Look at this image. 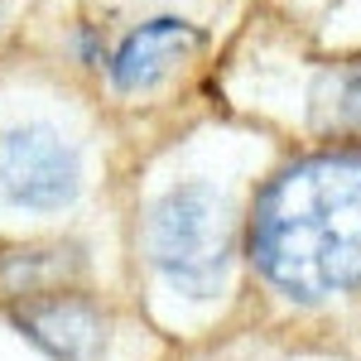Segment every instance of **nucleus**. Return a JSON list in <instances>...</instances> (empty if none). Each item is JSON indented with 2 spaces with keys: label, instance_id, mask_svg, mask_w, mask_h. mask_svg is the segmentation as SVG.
Wrapping results in <instances>:
<instances>
[{
  "label": "nucleus",
  "instance_id": "obj_1",
  "mask_svg": "<svg viewBox=\"0 0 361 361\" xmlns=\"http://www.w3.org/2000/svg\"><path fill=\"white\" fill-rule=\"evenodd\" d=\"M250 260L289 299H333L361 284V149L279 169L250 212Z\"/></svg>",
  "mask_w": 361,
  "mask_h": 361
},
{
  "label": "nucleus",
  "instance_id": "obj_2",
  "mask_svg": "<svg viewBox=\"0 0 361 361\" xmlns=\"http://www.w3.org/2000/svg\"><path fill=\"white\" fill-rule=\"evenodd\" d=\"M145 250L169 289L183 299H212L226 284L236 250V207L217 183H173L145 217Z\"/></svg>",
  "mask_w": 361,
  "mask_h": 361
},
{
  "label": "nucleus",
  "instance_id": "obj_3",
  "mask_svg": "<svg viewBox=\"0 0 361 361\" xmlns=\"http://www.w3.org/2000/svg\"><path fill=\"white\" fill-rule=\"evenodd\" d=\"M82 193L78 145L44 126L25 121L0 135V202L15 212H63Z\"/></svg>",
  "mask_w": 361,
  "mask_h": 361
},
{
  "label": "nucleus",
  "instance_id": "obj_4",
  "mask_svg": "<svg viewBox=\"0 0 361 361\" xmlns=\"http://www.w3.org/2000/svg\"><path fill=\"white\" fill-rule=\"evenodd\" d=\"M197 49H202V29L193 20H183V15H149V20L126 29L116 39V49H106L102 68H106L111 92H121V97H149L178 68H188L197 58Z\"/></svg>",
  "mask_w": 361,
  "mask_h": 361
},
{
  "label": "nucleus",
  "instance_id": "obj_5",
  "mask_svg": "<svg viewBox=\"0 0 361 361\" xmlns=\"http://www.w3.org/2000/svg\"><path fill=\"white\" fill-rule=\"evenodd\" d=\"M10 323L54 361H102V352H106L102 308L73 289H54V294L10 304Z\"/></svg>",
  "mask_w": 361,
  "mask_h": 361
},
{
  "label": "nucleus",
  "instance_id": "obj_6",
  "mask_svg": "<svg viewBox=\"0 0 361 361\" xmlns=\"http://www.w3.org/2000/svg\"><path fill=\"white\" fill-rule=\"evenodd\" d=\"M78 275H82L78 246H0V299L10 304L73 289Z\"/></svg>",
  "mask_w": 361,
  "mask_h": 361
},
{
  "label": "nucleus",
  "instance_id": "obj_7",
  "mask_svg": "<svg viewBox=\"0 0 361 361\" xmlns=\"http://www.w3.org/2000/svg\"><path fill=\"white\" fill-rule=\"evenodd\" d=\"M313 121L333 140H361V58H342L318 78Z\"/></svg>",
  "mask_w": 361,
  "mask_h": 361
}]
</instances>
